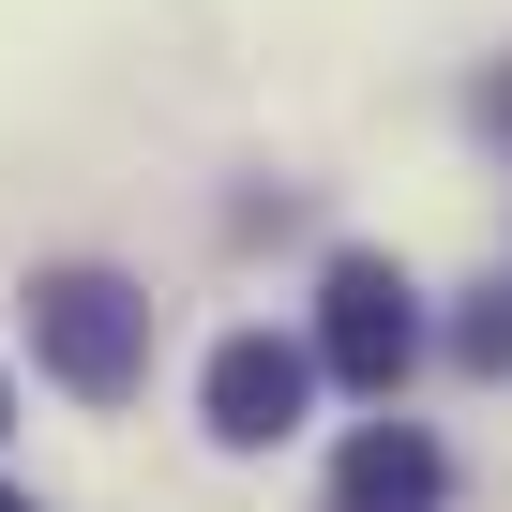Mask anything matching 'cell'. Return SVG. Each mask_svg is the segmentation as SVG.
I'll list each match as a JSON object with an SVG mask.
<instances>
[{
    "label": "cell",
    "instance_id": "8992f818",
    "mask_svg": "<svg viewBox=\"0 0 512 512\" xmlns=\"http://www.w3.org/2000/svg\"><path fill=\"white\" fill-rule=\"evenodd\" d=\"M482 121H497V136H512V61H497V76H482Z\"/></svg>",
    "mask_w": 512,
    "mask_h": 512
},
{
    "label": "cell",
    "instance_id": "52a82bcc",
    "mask_svg": "<svg viewBox=\"0 0 512 512\" xmlns=\"http://www.w3.org/2000/svg\"><path fill=\"white\" fill-rule=\"evenodd\" d=\"M0 422H16V377H0Z\"/></svg>",
    "mask_w": 512,
    "mask_h": 512
},
{
    "label": "cell",
    "instance_id": "6da1fadb",
    "mask_svg": "<svg viewBox=\"0 0 512 512\" xmlns=\"http://www.w3.org/2000/svg\"><path fill=\"white\" fill-rule=\"evenodd\" d=\"M31 362L76 392V407H121L151 377V287L91 272V256H61V272H31Z\"/></svg>",
    "mask_w": 512,
    "mask_h": 512
},
{
    "label": "cell",
    "instance_id": "5b68a950",
    "mask_svg": "<svg viewBox=\"0 0 512 512\" xmlns=\"http://www.w3.org/2000/svg\"><path fill=\"white\" fill-rule=\"evenodd\" d=\"M452 362H467V377H512V287H482V302L452 317Z\"/></svg>",
    "mask_w": 512,
    "mask_h": 512
},
{
    "label": "cell",
    "instance_id": "277c9868",
    "mask_svg": "<svg viewBox=\"0 0 512 512\" xmlns=\"http://www.w3.org/2000/svg\"><path fill=\"white\" fill-rule=\"evenodd\" d=\"M437 497H452V452L422 422H362L332 452V512H437Z\"/></svg>",
    "mask_w": 512,
    "mask_h": 512
},
{
    "label": "cell",
    "instance_id": "3957f363",
    "mask_svg": "<svg viewBox=\"0 0 512 512\" xmlns=\"http://www.w3.org/2000/svg\"><path fill=\"white\" fill-rule=\"evenodd\" d=\"M302 392H317V347H287V332H226L211 377H196V407H211L226 452H272V437L302 422Z\"/></svg>",
    "mask_w": 512,
    "mask_h": 512
},
{
    "label": "cell",
    "instance_id": "7a4b0ae2",
    "mask_svg": "<svg viewBox=\"0 0 512 512\" xmlns=\"http://www.w3.org/2000/svg\"><path fill=\"white\" fill-rule=\"evenodd\" d=\"M407 362H422V287L392 272V256H332V287H317V377H347V392L392 407Z\"/></svg>",
    "mask_w": 512,
    "mask_h": 512
},
{
    "label": "cell",
    "instance_id": "ba28073f",
    "mask_svg": "<svg viewBox=\"0 0 512 512\" xmlns=\"http://www.w3.org/2000/svg\"><path fill=\"white\" fill-rule=\"evenodd\" d=\"M0 512H31V497H16V482H0Z\"/></svg>",
    "mask_w": 512,
    "mask_h": 512
}]
</instances>
